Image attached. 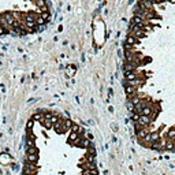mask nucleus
I'll return each mask as SVG.
<instances>
[{
	"label": "nucleus",
	"mask_w": 175,
	"mask_h": 175,
	"mask_svg": "<svg viewBox=\"0 0 175 175\" xmlns=\"http://www.w3.org/2000/svg\"><path fill=\"white\" fill-rule=\"evenodd\" d=\"M26 153H27V162H30V163H36L37 160H38V152H37V149L34 147H30V148H27L26 150Z\"/></svg>",
	"instance_id": "f257e3e1"
},
{
	"label": "nucleus",
	"mask_w": 175,
	"mask_h": 175,
	"mask_svg": "<svg viewBox=\"0 0 175 175\" xmlns=\"http://www.w3.org/2000/svg\"><path fill=\"white\" fill-rule=\"evenodd\" d=\"M37 172V166L34 163H30V162H26L25 163V167H23V174H32V175H36Z\"/></svg>",
	"instance_id": "f03ea898"
},
{
	"label": "nucleus",
	"mask_w": 175,
	"mask_h": 175,
	"mask_svg": "<svg viewBox=\"0 0 175 175\" xmlns=\"http://www.w3.org/2000/svg\"><path fill=\"white\" fill-rule=\"evenodd\" d=\"M138 123L142 126V127H148L150 125V118L149 116H144V115H140V119H138Z\"/></svg>",
	"instance_id": "7ed1b4c3"
},
{
	"label": "nucleus",
	"mask_w": 175,
	"mask_h": 175,
	"mask_svg": "<svg viewBox=\"0 0 175 175\" xmlns=\"http://www.w3.org/2000/svg\"><path fill=\"white\" fill-rule=\"evenodd\" d=\"M71 126H72V122H71L70 119H63V123H62V133H63V131L71 130Z\"/></svg>",
	"instance_id": "20e7f679"
},
{
	"label": "nucleus",
	"mask_w": 175,
	"mask_h": 175,
	"mask_svg": "<svg viewBox=\"0 0 175 175\" xmlns=\"http://www.w3.org/2000/svg\"><path fill=\"white\" fill-rule=\"evenodd\" d=\"M138 40L137 38H134L133 36H127V38H126V45H129L130 48L134 47V45H138Z\"/></svg>",
	"instance_id": "39448f33"
},
{
	"label": "nucleus",
	"mask_w": 175,
	"mask_h": 175,
	"mask_svg": "<svg viewBox=\"0 0 175 175\" xmlns=\"http://www.w3.org/2000/svg\"><path fill=\"white\" fill-rule=\"evenodd\" d=\"M126 93H127V97L131 99L133 96H137V88H133V86H126Z\"/></svg>",
	"instance_id": "423d86ee"
},
{
	"label": "nucleus",
	"mask_w": 175,
	"mask_h": 175,
	"mask_svg": "<svg viewBox=\"0 0 175 175\" xmlns=\"http://www.w3.org/2000/svg\"><path fill=\"white\" fill-rule=\"evenodd\" d=\"M150 148L152 149H156V150H160V149H164V142L163 141H155L153 144H150Z\"/></svg>",
	"instance_id": "0eeeda50"
},
{
	"label": "nucleus",
	"mask_w": 175,
	"mask_h": 175,
	"mask_svg": "<svg viewBox=\"0 0 175 175\" xmlns=\"http://www.w3.org/2000/svg\"><path fill=\"white\" fill-rule=\"evenodd\" d=\"M135 78H138V74L135 71H126V79L127 81H133Z\"/></svg>",
	"instance_id": "6e6552de"
},
{
	"label": "nucleus",
	"mask_w": 175,
	"mask_h": 175,
	"mask_svg": "<svg viewBox=\"0 0 175 175\" xmlns=\"http://www.w3.org/2000/svg\"><path fill=\"white\" fill-rule=\"evenodd\" d=\"M150 114H152V108H150L149 105H145L142 110H141V114L140 115H144V116H150Z\"/></svg>",
	"instance_id": "1a4fd4ad"
},
{
	"label": "nucleus",
	"mask_w": 175,
	"mask_h": 175,
	"mask_svg": "<svg viewBox=\"0 0 175 175\" xmlns=\"http://www.w3.org/2000/svg\"><path fill=\"white\" fill-rule=\"evenodd\" d=\"M62 123H63V119H57L55 123H53V126L52 127L55 129L57 133H62Z\"/></svg>",
	"instance_id": "9d476101"
},
{
	"label": "nucleus",
	"mask_w": 175,
	"mask_h": 175,
	"mask_svg": "<svg viewBox=\"0 0 175 175\" xmlns=\"http://www.w3.org/2000/svg\"><path fill=\"white\" fill-rule=\"evenodd\" d=\"M148 133H149V131H148V129H147V127H142L140 131H137V135H138V138H140V140H142V138H144V137H145V135H147Z\"/></svg>",
	"instance_id": "9b49d317"
},
{
	"label": "nucleus",
	"mask_w": 175,
	"mask_h": 175,
	"mask_svg": "<svg viewBox=\"0 0 175 175\" xmlns=\"http://www.w3.org/2000/svg\"><path fill=\"white\" fill-rule=\"evenodd\" d=\"M41 125L45 127L47 130H49V129H52V126H53V123L51 122V120H48V119H42L41 120Z\"/></svg>",
	"instance_id": "f8f14e48"
},
{
	"label": "nucleus",
	"mask_w": 175,
	"mask_h": 175,
	"mask_svg": "<svg viewBox=\"0 0 175 175\" xmlns=\"http://www.w3.org/2000/svg\"><path fill=\"white\" fill-rule=\"evenodd\" d=\"M164 149H167V150H172L174 149V141L172 140H168L164 142Z\"/></svg>",
	"instance_id": "ddd939ff"
},
{
	"label": "nucleus",
	"mask_w": 175,
	"mask_h": 175,
	"mask_svg": "<svg viewBox=\"0 0 175 175\" xmlns=\"http://www.w3.org/2000/svg\"><path fill=\"white\" fill-rule=\"evenodd\" d=\"M159 138H160V135H159V133H157V131H152V133H150V142L159 141Z\"/></svg>",
	"instance_id": "4468645a"
},
{
	"label": "nucleus",
	"mask_w": 175,
	"mask_h": 175,
	"mask_svg": "<svg viewBox=\"0 0 175 175\" xmlns=\"http://www.w3.org/2000/svg\"><path fill=\"white\" fill-rule=\"evenodd\" d=\"M89 145H90V141H88V140H81L78 142V147H81V148H88Z\"/></svg>",
	"instance_id": "2eb2a0df"
},
{
	"label": "nucleus",
	"mask_w": 175,
	"mask_h": 175,
	"mask_svg": "<svg viewBox=\"0 0 175 175\" xmlns=\"http://www.w3.org/2000/svg\"><path fill=\"white\" fill-rule=\"evenodd\" d=\"M44 118H42V112H38V114H34L32 116V120L34 122V120H42Z\"/></svg>",
	"instance_id": "dca6fc26"
},
{
	"label": "nucleus",
	"mask_w": 175,
	"mask_h": 175,
	"mask_svg": "<svg viewBox=\"0 0 175 175\" xmlns=\"http://www.w3.org/2000/svg\"><path fill=\"white\" fill-rule=\"evenodd\" d=\"M34 140H36L34 134H33L30 130H27V141H34Z\"/></svg>",
	"instance_id": "f3484780"
},
{
	"label": "nucleus",
	"mask_w": 175,
	"mask_h": 175,
	"mask_svg": "<svg viewBox=\"0 0 175 175\" xmlns=\"http://www.w3.org/2000/svg\"><path fill=\"white\" fill-rule=\"evenodd\" d=\"M134 127H135V131H140L141 129H142V126H141L138 122H134Z\"/></svg>",
	"instance_id": "a211bd4d"
},
{
	"label": "nucleus",
	"mask_w": 175,
	"mask_h": 175,
	"mask_svg": "<svg viewBox=\"0 0 175 175\" xmlns=\"http://www.w3.org/2000/svg\"><path fill=\"white\" fill-rule=\"evenodd\" d=\"M131 118H133L134 122H138V119H140V114H133V116H131Z\"/></svg>",
	"instance_id": "6ab92c4d"
},
{
	"label": "nucleus",
	"mask_w": 175,
	"mask_h": 175,
	"mask_svg": "<svg viewBox=\"0 0 175 175\" xmlns=\"http://www.w3.org/2000/svg\"><path fill=\"white\" fill-rule=\"evenodd\" d=\"M127 108H129V111H131V112H134V105H133V104H131V103H130V101H129V103H127Z\"/></svg>",
	"instance_id": "aec40b11"
},
{
	"label": "nucleus",
	"mask_w": 175,
	"mask_h": 175,
	"mask_svg": "<svg viewBox=\"0 0 175 175\" xmlns=\"http://www.w3.org/2000/svg\"><path fill=\"white\" fill-rule=\"evenodd\" d=\"M26 127H27V130H30V129L33 127V120H27V125H26Z\"/></svg>",
	"instance_id": "412c9836"
},
{
	"label": "nucleus",
	"mask_w": 175,
	"mask_h": 175,
	"mask_svg": "<svg viewBox=\"0 0 175 175\" xmlns=\"http://www.w3.org/2000/svg\"><path fill=\"white\" fill-rule=\"evenodd\" d=\"M37 7H45V2H36Z\"/></svg>",
	"instance_id": "4be33fe9"
},
{
	"label": "nucleus",
	"mask_w": 175,
	"mask_h": 175,
	"mask_svg": "<svg viewBox=\"0 0 175 175\" xmlns=\"http://www.w3.org/2000/svg\"><path fill=\"white\" fill-rule=\"evenodd\" d=\"M172 138H174V130L171 129L168 131V140H172Z\"/></svg>",
	"instance_id": "5701e85b"
},
{
	"label": "nucleus",
	"mask_w": 175,
	"mask_h": 175,
	"mask_svg": "<svg viewBox=\"0 0 175 175\" xmlns=\"http://www.w3.org/2000/svg\"><path fill=\"white\" fill-rule=\"evenodd\" d=\"M23 175H32V174H23Z\"/></svg>",
	"instance_id": "b1692460"
}]
</instances>
